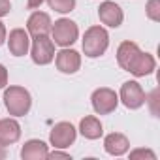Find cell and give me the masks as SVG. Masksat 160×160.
I'll use <instances>...</instances> for the list:
<instances>
[{"instance_id": "cell-7", "label": "cell", "mask_w": 160, "mask_h": 160, "mask_svg": "<svg viewBox=\"0 0 160 160\" xmlns=\"http://www.w3.org/2000/svg\"><path fill=\"white\" fill-rule=\"evenodd\" d=\"M55 57V45L47 36H36L32 45V60L36 64H49Z\"/></svg>"}, {"instance_id": "cell-20", "label": "cell", "mask_w": 160, "mask_h": 160, "mask_svg": "<svg viewBox=\"0 0 160 160\" xmlns=\"http://www.w3.org/2000/svg\"><path fill=\"white\" fill-rule=\"evenodd\" d=\"M10 10H12V6H10V0H0V17L8 15V13H10Z\"/></svg>"}, {"instance_id": "cell-8", "label": "cell", "mask_w": 160, "mask_h": 160, "mask_svg": "<svg viewBox=\"0 0 160 160\" xmlns=\"http://www.w3.org/2000/svg\"><path fill=\"white\" fill-rule=\"evenodd\" d=\"M49 139H51V143H53L55 147L66 149V147H70V145L73 143V139H75V128H73L70 122H58V124H55V128L51 130Z\"/></svg>"}, {"instance_id": "cell-11", "label": "cell", "mask_w": 160, "mask_h": 160, "mask_svg": "<svg viewBox=\"0 0 160 160\" xmlns=\"http://www.w3.org/2000/svg\"><path fill=\"white\" fill-rule=\"evenodd\" d=\"M8 45H10L12 55H15V57H23V55H27V51H28V34H27L23 28H15V30H12V32H10Z\"/></svg>"}, {"instance_id": "cell-19", "label": "cell", "mask_w": 160, "mask_h": 160, "mask_svg": "<svg viewBox=\"0 0 160 160\" xmlns=\"http://www.w3.org/2000/svg\"><path fill=\"white\" fill-rule=\"evenodd\" d=\"M132 160H139V158H149V160H156V154L149 149H136L134 152H130Z\"/></svg>"}, {"instance_id": "cell-9", "label": "cell", "mask_w": 160, "mask_h": 160, "mask_svg": "<svg viewBox=\"0 0 160 160\" xmlns=\"http://www.w3.org/2000/svg\"><path fill=\"white\" fill-rule=\"evenodd\" d=\"M81 66V57L73 49H62L57 55V68L62 73H75Z\"/></svg>"}, {"instance_id": "cell-13", "label": "cell", "mask_w": 160, "mask_h": 160, "mask_svg": "<svg viewBox=\"0 0 160 160\" xmlns=\"http://www.w3.org/2000/svg\"><path fill=\"white\" fill-rule=\"evenodd\" d=\"M21 136V126L13 119H2L0 121V141L4 145L15 143Z\"/></svg>"}, {"instance_id": "cell-16", "label": "cell", "mask_w": 160, "mask_h": 160, "mask_svg": "<svg viewBox=\"0 0 160 160\" xmlns=\"http://www.w3.org/2000/svg\"><path fill=\"white\" fill-rule=\"evenodd\" d=\"M79 130H81V134L89 139H98L102 136V124L96 117H85L81 121V124H79Z\"/></svg>"}, {"instance_id": "cell-6", "label": "cell", "mask_w": 160, "mask_h": 160, "mask_svg": "<svg viewBox=\"0 0 160 160\" xmlns=\"http://www.w3.org/2000/svg\"><path fill=\"white\" fill-rule=\"evenodd\" d=\"M121 100L126 108L130 109H138L145 104V92L141 89L139 83L136 81H126L121 89Z\"/></svg>"}, {"instance_id": "cell-10", "label": "cell", "mask_w": 160, "mask_h": 160, "mask_svg": "<svg viewBox=\"0 0 160 160\" xmlns=\"http://www.w3.org/2000/svg\"><path fill=\"white\" fill-rule=\"evenodd\" d=\"M98 15H100V21L108 27H119L122 23V10L115 4V2H104L100 8H98Z\"/></svg>"}, {"instance_id": "cell-21", "label": "cell", "mask_w": 160, "mask_h": 160, "mask_svg": "<svg viewBox=\"0 0 160 160\" xmlns=\"http://www.w3.org/2000/svg\"><path fill=\"white\" fill-rule=\"evenodd\" d=\"M6 83H8V70L0 64V89H2Z\"/></svg>"}, {"instance_id": "cell-5", "label": "cell", "mask_w": 160, "mask_h": 160, "mask_svg": "<svg viewBox=\"0 0 160 160\" xmlns=\"http://www.w3.org/2000/svg\"><path fill=\"white\" fill-rule=\"evenodd\" d=\"M117 104H119V98L111 89H96L92 92V108L100 115H108L115 111Z\"/></svg>"}, {"instance_id": "cell-24", "label": "cell", "mask_w": 160, "mask_h": 160, "mask_svg": "<svg viewBox=\"0 0 160 160\" xmlns=\"http://www.w3.org/2000/svg\"><path fill=\"white\" fill-rule=\"evenodd\" d=\"M42 2H43V0H28V8H30V10H34V8H38Z\"/></svg>"}, {"instance_id": "cell-23", "label": "cell", "mask_w": 160, "mask_h": 160, "mask_svg": "<svg viewBox=\"0 0 160 160\" xmlns=\"http://www.w3.org/2000/svg\"><path fill=\"white\" fill-rule=\"evenodd\" d=\"M4 40H6V28H4L2 23H0V45L4 43Z\"/></svg>"}, {"instance_id": "cell-14", "label": "cell", "mask_w": 160, "mask_h": 160, "mask_svg": "<svg viewBox=\"0 0 160 160\" xmlns=\"http://www.w3.org/2000/svg\"><path fill=\"white\" fill-rule=\"evenodd\" d=\"M49 151H47V145L40 139H30L25 143L23 151H21V156L25 160H43L47 158Z\"/></svg>"}, {"instance_id": "cell-18", "label": "cell", "mask_w": 160, "mask_h": 160, "mask_svg": "<svg viewBox=\"0 0 160 160\" xmlns=\"http://www.w3.org/2000/svg\"><path fill=\"white\" fill-rule=\"evenodd\" d=\"M147 17L152 21H160V0H149L147 2Z\"/></svg>"}, {"instance_id": "cell-12", "label": "cell", "mask_w": 160, "mask_h": 160, "mask_svg": "<svg viewBox=\"0 0 160 160\" xmlns=\"http://www.w3.org/2000/svg\"><path fill=\"white\" fill-rule=\"evenodd\" d=\"M51 30V19L47 13H32L28 19V32L36 38V36H47V32Z\"/></svg>"}, {"instance_id": "cell-3", "label": "cell", "mask_w": 160, "mask_h": 160, "mask_svg": "<svg viewBox=\"0 0 160 160\" xmlns=\"http://www.w3.org/2000/svg\"><path fill=\"white\" fill-rule=\"evenodd\" d=\"M4 104H6V109L10 111V115H27L28 109H30V92L23 87H10L6 92H4Z\"/></svg>"}, {"instance_id": "cell-1", "label": "cell", "mask_w": 160, "mask_h": 160, "mask_svg": "<svg viewBox=\"0 0 160 160\" xmlns=\"http://www.w3.org/2000/svg\"><path fill=\"white\" fill-rule=\"evenodd\" d=\"M117 60L122 70L143 77L154 70V58L149 53H141L134 42H122L117 49Z\"/></svg>"}, {"instance_id": "cell-4", "label": "cell", "mask_w": 160, "mask_h": 160, "mask_svg": "<svg viewBox=\"0 0 160 160\" xmlns=\"http://www.w3.org/2000/svg\"><path fill=\"white\" fill-rule=\"evenodd\" d=\"M53 40L62 47L72 45L77 40V25L70 19H58L53 27Z\"/></svg>"}, {"instance_id": "cell-17", "label": "cell", "mask_w": 160, "mask_h": 160, "mask_svg": "<svg viewBox=\"0 0 160 160\" xmlns=\"http://www.w3.org/2000/svg\"><path fill=\"white\" fill-rule=\"evenodd\" d=\"M47 2L55 12H60V13H68L75 6V0H47Z\"/></svg>"}, {"instance_id": "cell-15", "label": "cell", "mask_w": 160, "mask_h": 160, "mask_svg": "<svg viewBox=\"0 0 160 160\" xmlns=\"http://www.w3.org/2000/svg\"><path fill=\"white\" fill-rule=\"evenodd\" d=\"M104 147H106V151H108L109 154L121 156V154H124V152L128 151L130 143H128L126 136H122V134H117V132H113V134H109V136L106 138V141H104Z\"/></svg>"}, {"instance_id": "cell-22", "label": "cell", "mask_w": 160, "mask_h": 160, "mask_svg": "<svg viewBox=\"0 0 160 160\" xmlns=\"http://www.w3.org/2000/svg\"><path fill=\"white\" fill-rule=\"evenodd\" d=\"M47 158H66V160H70V154H66V152H58V151H53L51 154H47Z\"/></svg>"}, {"instance_id": "cell-25", "label": "cell", "mask_w": 160, "mask_h": 160, "mask_svg": "<svg viewBox=\"0 0 160 160\" xmlns=\"http://www.w3.org/2000/svg\"><path fill=\"white\" fill-rule=\"evenodd\" d=\"M6 156V151H4V143L0 141V158H4Z\"/></svg>"}, {"instance_id": "cell-2", "label": "cell", "mask_w": 160, "mask_h": 160, "mask_svg": "<svg viewBox=\"0 0 160 160\" xmlns=\"http://www.w3.org/2000/svg\"><path fill=\"white\" fill-rule=\"evenodd\" d=\"M108 43H109V36L102 27H91L83 36V51L91 58L104 55L108 49Z\"/></svg>"}]
</instances>
